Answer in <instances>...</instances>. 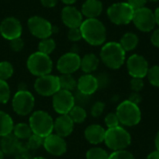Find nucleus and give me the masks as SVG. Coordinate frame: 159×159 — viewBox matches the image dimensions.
I'll list each match as a JSON object with an SVG mask.
<instances>
[{
    "mask_svg": "<svg viewBox=\"0 0 159 159\" xmlns=\"http://www.w3.org/2000/svg\"><path fill=\"white\" fill-rule=\"evenodd\" d=\"M26 143H27V145L29 147V150H36L43 145L44 138L33 133L32 136L26 141Z\"/></svg>",
    "mask_w": 159,
    "mask_h": 159,
    "instance_id": "obj_34",
    "label": "nucleus"
},
{
    "mask_svg": "<svg viewBox=\"0 0 159 159\" xmlns=\"http://www.w3.org/2000/svg\"><path fill=\"white\" fill-rule=\"evenodd\" d=\"M52 105L55 112H57L58 114L68 115L71 109L75 105L73 92L60 89L57 93L53 95Z\"/></svg>",
    "mask_w": 159,
    "mask_h": 159,
    "instance_id": "obj_12",
    "label": "nucleus"
},
{
    "mask_svg": "<svg viewBox=\"0 0 159 159\" xmlns=\"http://www.w3.org/2000/svg\"><path fill=\"white\" fill-rule=\"evenodd\" d=\"M74 125L75 123L68 115H60V116L54 121L53 130H55L57 135L64 138L73 132Z\"/></svg>",
    "mask_w": 159,
    "mask_h": 159,
    "instance_id": "obj_19",
    "label": "nucleus"
},
{
    "mask_svg": "<svg viewBox=\"0 0 159 159\" xmlns=\"http://www.w3.org/2000/svg\"><path fill=\"white\" fill-rule=\"evenodd\" d=\"M102 61L110 69H119L125 62L126 51L116 42H108L104 44L101 50Z\"/></svg>",
    "mask_w": 159,
    "mask_h": 159,
    "instance_id": "obj_2",
    "label": "nucleus"
},
{
    "mask_svg": "<svg viewBox=\"0 0 159 159\" xmlns=\"http://www.w3.org/2000/svg\"><path fill=\"white\" fill-rule=\"evenodd\" d=\"M4 157H5V154L0 150V159H4Z\"/></svg>",
    "mask_w": 159,
    "mask_h": 159,
    "instance_id": "obj_50",
    "label": "nucleus"
},
{
    "mask_svg": "<svg viewBox=\"0 0 159 159\" xmlns=\"http://www.w3.org/2000/svg\"><path fill=\"white\" fill-rule=\"evenodd\" d=\"M106 130L100 125H90L85 130V138L91 144H99L104 142Z\"/></svg>",
    "mask_w": 159,
    "mask_h": 159,
    "instance_id": "obj_20",
    "label": "nucleus"
},
{
    "mask_svg": "<svg viewBox=\"0 0 159 159\" xmlns=\"http://www.w3.org/2000/svg\"><path fill=\"white\" fill-rule=\"evenodd\" d=\"M14 69L10 62L1 61L0 62V79L7 81L13 75Z\"/></svg>",
    "mask_w": 159,
    "mask_h": 159,
    "instance_id": "obj_31",
    "label": "nucleus"
},
{
    "mask_svg": "<svg viewBox=\"0 0 159 159\" xmlns=\"http://www.w3.org/2000/svg\"><path fill=\"white\" fill-rule=\"evenodd\" d=\"M34 89L42 96H53L61 89L59 76L49 74L37 77L34 82Z\"/></svg>",
    "mask_w": 159,
    "mask_h": 159,
    "instance_id": "obj_9",
    "label": "nucleus"
},
{
    "mask_svg": "<svg viewBox=\"0 0 159 159\" xmlns=\"http://www.w3.org/2000/svg\"><path fill=\"white\" fill-rule=\"evenodd\" d=\"M108 153L100 147H93L87 152L86 158L87 159H108Z\"/></svg>",
    "mask_w": 159,
    "mask_h": 159,
    "instance_id": "obj_30",
    "label": "nucleus"
},
{
    "mask_svg": "<svg viewBox=\"0 0 159 159\" xmlns=\"http://www.w3.org/2000/svg\"><path fill=\"white\" fill-rule=\"evenodd\" d=\"M13 129L14 123L11 116L7 113L0 111V137L11 134Z\"/></svg>",
    "mask_w": 159,
    "mask_h": 159,
    "instance_id": "obj_24",
    "label": "nucleus"
},
{
    "mask_svg": "<svg viewBox=\"0 0 159 159\" xmlns=\"http://www.w3.org/2000/svg\"><path fill=\"white\" fill-rule=\"evenodd\" d=\"M146 159H159V151L156 150V151L150 153Z\"/></svg>",
    "mask_w": 159,
    "mask_h": 159,
    "instance_id": "obj_46",
    "label": "nucleus"
},
{
    "mask_svg": "<svg viewBox=\"0 0 159 159\" xmlns=\"http://www.w3.org/2000/svg\"><path fill=\"white\" fill-rule=\"evenodd\" d=\"M108 159H135L134 156L127 150L114 151L109 155Z\"/></svg>",
    "mask_w": 159,
    "mask_h": 159,
    "instance_id": "obj_35",
    "label": "nucleus"
},
{
    "mask_svg": "<svg viewBox=\"0 0 159 159\" xmlns=\"http://www.w3.org/2000/svg\"><path fill=\"white\" fill-rule=\"evenodd\" d=\"M27 68L32 75L39 77L51 73L53 62L49 58V55L36 51L29 56L27 60Z\"/></svg>",
    "mask_w": 159,
    "mask_h": 159,
    "instance_id": "obj_6",
    "label": "nucleus"
},
{
    "mask_svg": "<svg viewBox=\"0 0 159 159\" xmlns=\"http://www.w3.org/2000/svg\"><path fill=\"white\" fill-rule=\"evenodd\" d=\"M34 106V98L26 89H20L12 99V107L16 114L20 116L29 115Z\"/></svg>",
    "mask_w": 159,
    "mask_h": 159,
    "instance_id": "obj_8",
    "label": "nucleus"
},
{
    "mask_svg": "<svg viewBox=\"0 0 159 159\" xmlns=\"http://www.w3.org/2000/svg\"><path fill=\"white\" fill-rule=\"evenodd\" d=\"M151 42L155 47L159 48V28L156 29L153 32V34L151 35Z\"/></svg>",
    "mask_w": 159,
    "mask_h": 159,
    "instance_id": "obj_42",
    "label": "nucleus"
},
{
    "mask_svg": "<svg viewBox=\"0 0 159 159\" xmlns=\"http://www.w3.org/2000/svg\"><path fill=\"white\" fill-rule=\"evenodd\" d=\"M104 122H105V125L107 126L108 129L115 128V127H117V126L120 125L119 119H118L117 115L116 113H110V114H108L105 116V118H104Z\"/></svg>",
    "mask_w": 159,
    "mask_h": 159,
    "instance_id": "obj_36",
    "label": "nucleus"
},
{
    "mask_svg": "<svg viewBox=\"0 0 159 159\" xmlns=\"http://www.w3.org/2000/svg\"><path fill=\"white\" fill-rule=\"evenodd\" d=\"M146 76L151 85L159 88V65H155L149 68Z\"/></svg>",
    "mask_w": 159,
    "mask_h": 159,
    "instance_id": "obj_32",
    "label": "nucleus"
},
{
    "mask_svg": "<svg viewBox=\"0 0 159 159\" xmlns=\"http://www.w3.org/2000/svg\"><path fill=\"white\" fill-rule=\"evenodd\" d=\"M27 25L30 33L40 39L48 38L53 33V26L51 23L48 20L39 16L31 17L28 20Z\"/></svg>",
    "mask_w": 159,
    "mask_h": 159,
    "instance_id": "obj_11",
    "label": "nucleus"
},
{
    "mask_svg": "<svg viewBox=\"0 0 159 159\" xmlns=\"http://www.w3.org/2000/svg\"><path fill=\"white\" fill-rule=\"evenodd\" d=\"M67 35H68V38L73 42H76L82 39V34H81L80 28H71L68 31Z\"/></svg>",
    "mask_w": 159,
    "mask_h": 159,
    "instance_id": "obj_39",
    "label": "nucleus"
},
{
    "mask_svg": "<svg viewBox=\"0 0 159 159\" xmlns=\"http://www.w3.org/2000/svg\"><path fill=\"white\" fill-rule=\"evenodd\" d=\"M148 0H128V4L131 6V7L136 10L139 8H142L145 6V4L147 3Z\"/></svg>",
    "mask_w": 159,
    "mask_h": 159,
    "instance_id": "obj_41",
    "label": "nucleus"
},
{
    "mask_svg": "<svg viewBox=\"0 0 159 159\" xmlns=\"http://www.w3.org/2000/svg\"><path fill=\"white\" fill-rule=\"evenodd\" d=\"M149 1H151V2H157L159 0H149Z\"/></svg>",
    "mask_w": 159,
    "mask_h": 159,
    "instance_id": "obj_52",
    "label": "nucleus"
},
{
    "mask_svg": "<svg viewBox=\"0 0 159 159\" xmlns=\"http://www.w3.org/2000/svg\"><path fill=\"white\" fill-rule=\"evenodd\" d=\"M31 159H46L45 157H34V158Z\"/></svg>",
    "mask_w": 159,
    "mask_h": 159,
    "instance_id": "obj_51",
    "label": "nucleus"
},
{
    "mask_svg": "<svg viewBox=\"0 0 159 159\" xmlns=\"http://www.w3.org/2000/svg\"><path fill=\"white\" fill-rule=\"evenodd\" d=\"M155 13V19H156V23L159 26V7L156 9V11L154 12Z\"/></svg>",
    "mask_w": 159,
    "mask_h": 159,
    "instance_id": "obj_47",
    "label": "nucleus"
},
{
    "mask_svg": "<svg viewBox=\"0 0 159 159\" xmlns=\"http://www.w3.org/2000/svg\"><path fill=\"white\" fill-rule=\"evenodd\" d=\"M61 20L69 29L79 28L83 22V15L76 7L66 6L61 10Z\"/></svg>",
    "mask_w": 159,
    "mask_h": 159,
    "instance_id": "obj_17",
    "label": "nucleus"
},
{
    "mask_svg": "<svg viewBox=\"0 0 159 159\" xmlns=\"http://www.w3.org/2000/svg\"><path fill=\"white\" fill-rule=\"evenodd\" d=\"M102 3L100 0H86L82 6L81 13L88 19H97L102 12Z\"/></svg>",
    "mask_w": 159,
    "mask_h": 159,
    "instance_id": "obj_21",
    "label": "nucleus"
},
{
    "mask_svg": "<svg viewBox=\"0 0 159 159\" xmlns=\"http://www.w3.org/2000/svg\"><path fill=\"white\" fill-rule=\"evenodd\" d=\"M79 28L82 38L91 46H101L106 40V28L98 19H87Z\"/></svg>",
    "mask_w": 159,
    "mask_h": 159,
    "instance_id": "obj_1",
    "label": "nucleus"
},
{
    "mask_svg": "<svg viewBox=\"0 0 159 159\" xmlns=\"http://www.w3.org/2000/svg\"><path fill=\"white\" fill-rule=\"evenodd\" d=\"M59 82L61 89L67 91H74L77 87V81L73 77L72 75H61L59 76Z\"/></svg>",
    "mask_w": 159,
    "mask_h": 159,
    "instance_id": "obj_27",
    "label": "nucleus"
},
{
    "mask_svg": "<svg viewBox=\"0 0 159 159\" xmlns=\"http://www.w3.org/2000/svg\"><path fill=\"white\" fill-rule=\"evenodd\" d=\"M13 135L20 141H27L33 134V131L30 128L29 124L25 123H19L14 126Z\"/></svg>",
    "mask_w": 159,
    "mask_h": 159,
    "instance_id": "obj_26",
    "label": "nucleus"
},
{
    "mask_svg": "<svg viewBox=\"0 0 159 159\" xmlns=\"http://www.w3.org/2000/svg\"><path fill=\"white\" fill-rule=\"evenodd\" d=\"M68 116H70V118L73 120L75 124H80L84 122L85 119L87 118V112L82 106L75 105L68 113Z\"/></svg>",
    "mask_w": 159,
    "mask_h": 159,
    "instance_id": "obj_28",
    "label": "nucleus"
},
{
    "mask_svg": "<svg viewBox=\"0 0 159 159\" xmlns=\"http://www.w3.org/2000/svg\"><path fill=\"white\" fill-rule=\"evenodd\" d=\"M9 45H10V48H11V49L13 51L19 52L23 48V41H22V39L20 37H18V38L13 39V40H10Z\"/></svg>",
    "mask_w": 159,
    "mask_h": 159,
    "instance_id": "obj_40",
    "label": "nucleus"
},
{
    "mask_svg": "<svg viewBox=\"0 0 159 159\" xmlns=\"http://www.w3.org/2000/svg\"><path fill=\"white\" fill-rule=\"evenodd\" d=\"M29 125L34 134L46 138L52 133L54 121L47 112L36 111L30 116Z\"/></svg>",
    "mask_w": 159,
    "mask_h": 159,
    "instance_id": "obj_5",
    "label": "nucleus"
},
{
    "mask_svg": "<svg viewBox=\"0 0 159 159\" xmlns=\"http://www.w3.org/2000/svg\"><path fill=\"white\" fill-rule=\"evenodd\" d=\"M134 9L127 2L115 3L107 9L109 20L117 25H126L132 21Z\"/></svg>",
    "mask_w": 159,
    "mask_h": 159,
    "instance_id": "obj_7",
    "label": "nucleus"
},
{
    "mask_svg": "<svg viewBox=\"0 0 159 159\" xmlns=\"http://www.w3.org/2000/svg\"><path fill=\"white\" fill-rule=\"evenodd\" d=\"M76 89L82 94L90 96L95 93L96 90L99 89L98 79L91 74H86L78 79Z\"/></svg>",
    "mask_w": 159,
    "mask_h": 159,
    "instance_id": "obj_18",
    "label": "nucleus"
},
{
    "mask_svg": "<svg viewBox=\"0 0 159 159\" xmlns=\"http://www.w3.org/2000/svg\"><path fill=\"white\" fill-rule=\"evenodd\" d=\"M56 48V43L52 38H45L41 39L39 45H38V51L41 53H44L46 55H49L54 51Z\"/></svg>",
    "mask_w": 159,
    "mask_h": 159,
    "instance_id": "obj_29",
    "label": "nucleus"
},
{
    "mask_svg": "<svg viewBox=\"0 0 159 159\" xmlns=\"http://www.w3.org/2000/svg\"><path fill=\"white\" fill-rule=\"evenodd\" d=\"M10 97V89L7 81L0 79V104L7 102Z\"/></svg>",
    "mask_w": 159,
    "mask_h": 159,
    "instance_id": "obj_33",
    "label": "nucleus"
},
{
    "mask_svg": "<svg viewBox=\"0 0 159 159\" xmlns=\"http://www.w3.org/2000/svg\"><path fill=\"white\" fill-rule=\"evenodd\" d=\"M104 143L107 147L113 151L126 150L131 143V136L127 129L117 126L106 129Z\"/></svg>",
    "mask_w": 159,
    "mask_h": 159,
    "instance_id": "obj_3",
    "label": "nucleus"
},
{
    "mask_svg": "<svg viewBox=\"0 0 159 159\" xmlns=\"http://www.w3.org/2000/svg\"><path fill=\"white\" fill-rule=\"evenodd\" d=\"M143 86H144L143 78L132 77L130 81V88L134 92H140L143 89Z\"/></svg>",
    "mask_w": 159,
    "mask_h": 159,
    "instance_id": "obj_37",
    "label": "nucleus"
},
{
    "mask_svg": "<svg viewBox=\"0 0 159 159\" xmlns=\"http://www.w3.org/2000/svg\"><path fill=\"white\" fill-rule=\"evenodd\" d=\"M40 1L41 4L46 7H54L58 3V0H40Z\"/></svg>",
    "mask_w": 159,
    "mask_h": 159,
    "instance_id": "obj_44",
    "label": "nucleus"
},
{
    "mask_svg": "<svg viewBox=\"0 0 159 159\" xmlns=\"http://www.w3.org/2000/svg\"><path fill=\"white\" fill-rule=\"evenodd\" d=\"M132 21L140 31L145 33L153 31L157 24L155 13L150 8L145 7L134 10Z\"/></svg>",
    "mask_w": 159,
    "mask_h": 159,
    "instance_id": "obj_10",
    "label": "nucleus"
},
{
    "mask_svg": "<svg viewBox=\"0 0 159 159\" xmlns=\"http://www.w3.org/2000/svg\"><path fill=\"white\" fill-rule=\"evenodd\" d=\"M99 59L95 54H87L81 59L80 68L85 74H91L96 71L99 66Z\"/></svg>",
    "mask_w": 159,
    "mask_h": 159,
    "instance_id": "obj_23",
    "label": "nucleus"
},
{
    "mask_svg": "<svg viewBox=\"0 0 159 159\" xmlns=\"http://www.w3.org/2000/svg\"><path fill=\"white\" fill-rule=\"evenodd\" d=\"M129 101H130L131 102L135 103V104H139L142 101V97L139 94V92H133L132 94H130Z\"/></svg>",
    "mask_w": 159,
    "mask_h": 159,
    "instance_id": "obj_43",
    "label": "nucleus"
},
{
    "mask_svg": "<svg viewBox=\"0 0 159 159\" xmlns=\"http://www.w3.org/2000/svg\"><path fill=\"white\" fill-rule=\"evenodd\" d=\"M22 33V26L20 21L14 18L8 17L2 20L0 24V34L7 40H13L20 37Z\"/></svg>",
    "mask_w": 159,
    "mask_h": 159,
    "instance_id": "obj_15",
    "label": "nucleus"
},
{
    "mask_svg": "<svg viewBox=\"0 0 159 159\" xmlns=\"http://www.w3.org/2000/svg\"><path fill=\"white\" fill-rule=\"evenodd\" d=\"M20 141L18 140L13 133L8 134L7 136L1 137L0 141V146H1V151L5 155H16L19 151V145H20Z\"/></svg>",
    "mask_w": 159,
    "mask_h": 159,
    "instance_id": "obj_22",
    "label": "nucleus"
},
{
    "mask_svg": "<svg viewBox=\"0 0 159 159\" xmlns=\"http://www.w3.org/2000/svg\"><path fill=\"white\" fill-rule=\"evenodd\" d=\"M105 104L102 102H97L91 107V115L94 117H99L104 111Z\"/></svg>",
    "mask_w": 159,
    "mask_h": 159,
    "instance_id": "obj_38",
    "label": "nucleus"
},
{
    "mask_svg": "<svg viewBox=\"0 0 159 159\" xmlns=\"http://www.w3.org/2000/svg\"><path fill=\"white\" fill-rule=\"evenodd\" d=\"M15 156V159H31L28 152H19Z\"/></svg>",
    "mask_w": 159,
    "mask_h": 159,
    "instance_id": "obj_45",
    "label": "nucleus"
},
{
    "mask_svg": "<svg viewBox=\"0 0 159 159\" xmlns=\"http://www.w3.org/2000/svg\"><path fill=\"white\" fill-rule=\"evenodd\" d=\"M119 44L125 51H131L137 48L139 44V38L134 33H127L122 36Z\"/></svg>",
    "mask_w": 159,
    "mask_h": 159,
    "instance_id": "obj_25",
    "label": "nucleus"
},
{
    "mask_svg": "<svg viewBox=\"0 0 159 159\" xmlns=\"http://www.w3.org/2000/svg\"><path fill=\"white\" fill-rule=\"evenodd\" d=\"M43 146L48 154L55 157H60L63 155L67 150V144L65 140L62 137L53 133L44 138Z\"/></svg>",
    "mask_w": 159,
    "mask_h": 159,
    "instance_id": "obj_16",
    "label": "nucleus"
},
{
    "mask_svg": "<svg viewBox=\"0 0 159 159\" xmlns=\"http://www.w3.org/2000/svg\"><path fill=\"white\" fill-rule=\"evenodd\" d=\"M81 58L75 52L63 54L57 62V69L61 75H72L80 68Z\"/></svg>",
    "mask_w": 159,
    "mask_h": 159,
    "instance_id": "obj_14",
    "label": "nucleus"
},
{
    "mask_svg": "<svg viewBox=\"0 0 159 159\" xmlns=\"http://www.w3.org/2000/svg\"><path fill=\"white\" fill-rule=\"evenodd\" d=\"M64 4H66L67 6H71V5H73L74 3H75L77 0H61Z\"/></svg>",
    "mask_w": 159,
    "mask_h": 159,
    "instance_id": "obj_49",
    "label": "nucleus"
},
{
    "mask_svg": "<svg viewBox=\"0 0 159 159\" xmlns=\"http://www.w3.org/2000/svg\"><path fill=\"white\" fill-rule=\"evenodd\" d=\"M127 68L129 74L132 77L143 78L147 75L149 65L148 61L143 56L133 54L127 61Z\"/></svg>",
    "mask_w": 159,
    "mask_h": 159,
    "instance_id": "obj_13",
    "label": "nucleus"
},
{
    "mask_svg": "<svg viewBox=\"0 0 159 159\" xmlns=\"http://www.w3.org/2000/svg\"><path fill=\"white\" fill-rule=\"evenodd\" d=\"M116 114L117 115L120 124L127 127L136 126L142 119V112L138 104H135L129 100L122 102L117 106Z\"/></svg>",
    "mask_w": 159,
    "mask_h": 159,
    "instance_id": "obj_4",
    "label": "nucleus"
},
{
    "mask_svg": "<svg viewBox=\"0 0 159 159\" xmlns=\"http://www.w3.org/2000/svg\"><path fill=\"white\" fill-rule=\"evenodd\" d=\"M155 144H156V147H157V150L159 151V131L157 133L156 135V139H155Z\"/></svg>",
    "mask_w": 159,
    "mask_h": 159,
    "instance_id": "obj_48",
    "label": "nucleus"
}]
</instances>
